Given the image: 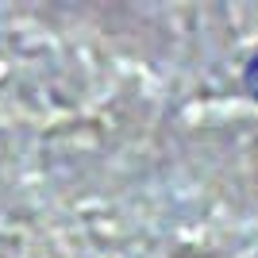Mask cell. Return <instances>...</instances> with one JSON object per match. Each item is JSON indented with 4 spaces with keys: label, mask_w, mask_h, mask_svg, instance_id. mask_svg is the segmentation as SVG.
Segmentation results:
<instances>
[{
    "label": "cell",
    "mask_w": 258,
    "mask_h": 258,
    "mask_svg": "<svg viewBox=\"0 0 258 258\" xmlns=\"http://www.w3.org/2000/svg\"><path fill=\"white\" fill-rule=\"evenodd\" d=\"M250 181H254V193H258V139L250 147Z\"/></svg>",
    "instance_id": "cell-1"
}]
</instances>
